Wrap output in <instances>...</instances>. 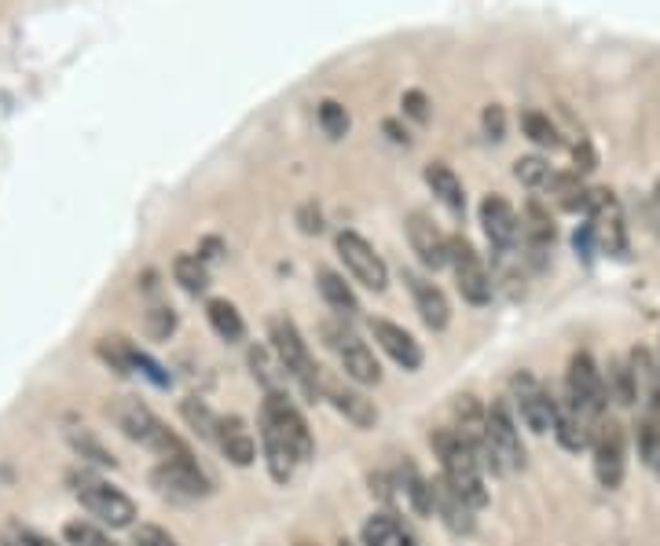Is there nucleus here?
<instances>
[{
	"label": "nucleus",
	"mask_w": 660,
	"mask_h": 546,
	"mask_svg": "<svg viewBox=\"0 0 660 546\" xmlns=\"http://www.w3.org/2000/svg\"><path fill=\"white\" fill-rule=\"evenodd\" d=\"M434 451L440 454V470L455 492H459L473 510L488 506V488H485V465L477 459V451L466 443L455 429H437L434 433Z\"/></svg>",
	"instance_id": "obj_1"
},
{
	"label": "nucleus",
	"mask_w": 660,
	"mask_h": 546,
	"mask_svg": "<svg viewBox=\"0 0 660 546\" xmlns=\"http://www.w3.org/2000/svg\"><path fill=\"white\" fill-rule=\"evenodd\" d=\"M268 341H272L276 360L283 363V371H287V378L298 382V389L309 396V400H316V396L323 393V374L312 363V352H309V345H305L301 330L294 326L287 315H272V320H268Z\"/></svg>",
	"instance_id": "obj_2"
},
{
	"label": "nucleus",
	"mask_w": 660,
	"mask_h": 546,
	"mask_svg": "<svg viewBox=\"0 0 660 546\" xmlns=\"http://www.w3.org/2000/svg\"><path fill=\"white\" fill-rule=\"evenodd\" d=\"M114 422L129 440L143 443V448L158 451L162 459H173V454H184V440H180L173 429H169L162 418H158L151 407H143L140 400H118L114 404Z\"/></svg>",
	"instance_id": "obj_3"
},
{
	"label": "nucleus",
	"mask_w": 660,
	"mask_h": 546,
	"mask_svg": "<svg viewBox=\"0 0 660 546\" xmlns=\"http://www.w3.org/2000/svg\"><path fill=\"white\" fill-rule=\"evenodd\" d=\"M71 488H74L77 503H82L96 521H104V525H110V528H129L132 525V517H136L132 499L125 492H118V488H114L110 481H104V477H93L85 470L71 473Z\"/></svg>",
	"instance_id": "obj_4"
},
{
	"label": "nucleus",
	"mask_w": 660,
	"mask_h": 546,
	"mask_svg": "<svg viewBox=\"0 0 660 546\" xmlns=\"http://www.w3.org/2000/svg\"><path fill=\"white\" fill-rule=\"evenodd\" d=\"M448 265L455 271V282H459V293L470 304H488L496 293V279L492 271L485 268L481 254L473 249V243L466 235H451L448 238Z\"/></svg>",
	"instance_id": "obj_5"
},
{
	"label": "nucleus",
	"mask_w": 660,
	"mask_h": 546,
	"mask_svg": "<svg viewBox=\"0 0 660 546\" xmlns=\"http://www.w3.org/2000/svg\"><path fill=\"white\" fill-rule=\"evenodd\" d=\"M323 338H327V345L334 349V356L341 360L345 378H352L356 385H379L382 382L379 360H374V352L368 349V341H363L356 330H349L345 323H327Z\"/></svg>",
	"instance_id": "obj_6"
},
{
	"label": "nucleus",
	"mask_w": 660,
	"mask_h": 546,
	"mask_svg": "<svg viewBox=\"0 0 660 546\" xmlns=\"http://www.w3.org/2000/svg\"><path fill=\"white\" fill-rule=\"evenodd\" d=\"M488 470L496 473H510L525 465V443H521V433L510 418L507 404H492L488 407Z\"/></svg>",
	"instance_id": "obj_7"
},
{
	"label": "nucleus",
	"mask_w": 660,
	"mask_h": 546,
	"mask_svg": "<svg viewBox=\"0 0 660 546\" xmlns=\"http://www.w3.org/2000/svg\"><path fill=\"white\" fill-rule=\"evenodd\" d=\"M590 451H595V477L602 488H609V492H617L624 484V470H628V437H624V426L620 422H606L602 418L598 429H595V440H590Z\"/></svg>",
	"instance_id": "obj_8"
},
{
	"label": "nucleus",
	"mask_w": 660,
	"mask_h": 546,
	"mask_svg": "<svg viewBox=\"0 0 660 546\" xmlns=\"http://www.w3.org/2000/svg\"><path fill=\"white\" fill-rule=\"evenodd\" d=\"M334 246H338V257L345 260L349 276L356 282H363V287L374 293L390 287V268H385V260L374 254V246L360 232H338Z\"/></svg>",
	"instance_id": "obj_9"
},
{
	"label": "nucleus",
	"mask_w": 660,
	"mask_h": 546,
	"mask_svg": "<svg viewBox=\"0 0 660 546\" xmlns=\"http://www.w3.org/2000/svg\"><path fill=\"white\" fill-rule=\"evenodd\" d=\"M565 396L573 400L579 411L590 415L595 422H602V415H606V382H602V374L595 367V360L587 356V352H576L573 360H568V374H565Z\"/></svg>",
	"instance_id": "obj_10"
},
{
	"label": "nucleus",
	"mask_w": 660,
	"mask_h": 546,
	"mask_svg": "<svg viewBox=\"0 0 660 546\" xmlns=\"http://www.w3.org/2000/svg\"><path fill=\"white\" fill-rule=\"evenodd\" d=\"M510 389H514V404L521 411V422H525L532 433H554V415H557V400L543 389V382L536 374L529 371H518L514 382H510Z\"/></svg>",
	"instance_id": "obj_11"
},
{
	"label": "nucleus",
	"mask_w": 660,
	"mask_h": 546,
	"mask_svg": "<svg viewBox=\"0 0 660 546\" xmlns=\"http://www.w3.org/2000/svg\"><path fill=\"white\" fill-rule=\"evenodd\" d=\"M587 224L595 227V238L602 249H609V254H624L628 249V232H624V210L613 191L606 188H595L590 191V202H587Z\"/></svg>",
	"instance_id": "obj_12"
},
{
	"label": "nucleus",
	"mask_w": 660,
	"mask_h": 546,
	"mask_svg": "<svg viewBox=\"0 0 660 546\" xmlns=\"http://www.w3.org/2000/svg\"><path fill=\"white\" fill-rule=\"evenodd\" d=\"M151 481L162 488V492L180 495V499H206L213 492L210 477L199 470V462L191 459V451L173 454V459H162L158 462V470L151 473Z\"/></svg>",
	"instance_id": "obj_13"
},
{
	"label": "nucleus",
	"mask_w": 660,
	"mask_h": 546,
	"mask_svg": "<svg viewBox=\"0 0 660 546\" xmlns=\"http://www.w3.org/2000/svg\"><path fill=\"white\" fill-rule=\"evenodd\" d=\"M260 418L272 426H279L283 429V437H287L294 443V451L301 454V462L312 454V433H309V422L301 418V411L287 400V393H268L265 396V407H260Z\"/></svg>",
	"instance_id": "obj_14"
},
{
	"label": "nucleus",
	"mask_w": 660,
	"mask_h": 546,
	"mask_svg": "<svg viewBox=\"0 0 660 546\" xmlns=\"http://www.w3.org/2000/svg\"><path fill=\"white\" fill-rule=\"evenodd\" d=\"M521 238H525V260L532 268H547V254L554 246V221L551 213L540 206L536 199L525 206V217H521Z\"/></svg>",
	"instance_id": "obj_15"
},
{
	"label": "nucleus",
	"mask_w": 660,
	"mask_h": 546,
	"mask_svg": "<svg viewBox=\"0 0 660 546\" xmlns=\"http://www.w3.org/2000/svg\"><path fill=\"white\" fill-rule=\"evenodd\" d=\"M481 227L488 235V243L496 249H507V246H518L521 238V221L514 206L503 199V195H485L481 202Z\"/></svg>",
	"instance_id": "obj_16"
},
{
	"label": "nucleus",
	"mask_w": 660,
	"mask_h": 546,
	"mask_svg": "<svg viewBox=\"0 0 660 546\" xmlns=\"http://www.w3.org/2000/svg\"><path fill=\"white\" fill-rule=\"evenodd\" d=\"M371 334L379 341V349L390 356L396 367L404 371H418L423 367V349H418V341L407 334L404 326H396L390 320H371Z\"/></svg>",
	"instance_id": "obj_17"
},
{
	"label": "nucleus",
	"mask_w": 660,
	"mask_h": 546,
	"mask_svg": "<svg viewBox=\"0 0 660 546\" xmlns=\"http://www.w3.org/2000/svg\"><path fill=\"white\" fill-rule=\"evenodd\" d=\"M407 238H412V249L426 268L437 271L448 265V235H444L426 213H412V221H407Z\"/></svg>",
	"instance_id": "obj_18"
},
{
	"label": "nucleus",
	"mask_w": 660,
	"mask_h": 546,
	"mask_svg": "<svg viewBox=\"0 0 660 546\" xmlns=\"http://www.w3.org/2000/svg\"><path fill=\"white\" fill-rule=\"evenodd\" d=\"M404 279H407V290H412V298H415V312L423 315V323L429 330H444L451 323V304L448 298H444V290L437 287V282H429L426 276H415V271H404Z\"/></svg>",
	"instance_id": "obj_19"
},
{
	"label": "nucleus",
	"mask_w": 660,
	"mask_h": 546,
	"mask_svg": "<svg viewBox=\"0 0 660 546\" xmlns=\"http://www.w3.org/2000/svg\"><path fill=\"white\" fill-rule=\"evenodd\" d=\"M595 429L598 422L590 415H584L579 407L568 400H557V415H554V437L562 440V448L568 451H584L590 448V440H595Z\"/></svg>",
	"instance_id": "obj_20"
},
{
	"label": "nucleus",
	"mask_w": 660,
	"mask_h": 546,
	"mask_svg": "<svg viewBox=\"0 0 660 546\" xmlns=\"http://www.w3.org/2000/svg\"><path fill=\"white\" fill-rule=\"evenodd\" d=\"M260 443H265V462H268V473H272V481L276 484H287L294 470H298V462H301V454L294 451V443L283 437V429L279 426H272L260 418Z\"/></svg>",
	"instance_id": "obj_21"
},
{
	"label": "nucleus",
	"mask_w": 660,
	"mask_h": 546,
	"mask_svg": "<svg viewBox=\"0 0 660 546\" xmlns=\"http://www.w3.org/2000/svg\"><path fill=\"white\" fill-rule=\"evenodd\" d=\"M323 396H327L330 404H334L338 415L349 418L352 426L371 429L374 422H379V407H374L360 389H349V385H341L334 378H323Z\"/></svg>",
	"instance_id": "obj_22"
},
{
	"label": "nucleus",
	"mask_w": 660,
	"mask_h": 546,
	"mask_svg": "<svg viewBox=\"0 0 660 546\" xmlns=\"http://www.w3.org/2000/svg\"><path fill=\"white\" fill-rule=\"evenodd\" d=\"M217 448L224 451V459H232L235 465H249L257 459V440H254V433L246 429V422L238 415H232V418H221L217 422Z\"/></svg>",
	"instance_id": "obj_23"
},
{
	"label": "nucleus",
	"mask_w": 660,
	"mask_h": 546,
	"mask_svg": "<svg viewBox=\"0 0 660 546\" xmlns=\"http://www.w3.org/2000/svg\"><path fill=\"white\" fill-rule=\"evenodd\" d=\"M426 184L429 191L437 195V202L448 213H466V191H462V180L451 173V165H444V162H429L426 165Z\"/></svg>",
	"instance_id": "obj_24"
},
{
	"label": "nucleus",
	"mask_w": 660,
	"mask_h": 546,
	"mask_svg": "<svg viewBox=\"0 0 660 546\" xmlns=\"http://www.w3.org/2000/svg\"><path fill=\"white\" fill-rule=\"evenodd\" d=\"M434 510L444 517V525L451 532H473V506L466 503L448 481L434 484Z\"/></svg>",
	"instance_id": "obj_25"
},
{
	"label": "nucleus",
	"mask_w": 660,
	"mask_h": 546,
	"mask_svg": "<svg viewBox=\"0 0 660 546\" xmlns=\"http://www.w3.org/2000/svg\"><path fill=\"white\" fill-rule=\"evenodd\" d=\"M363 546H418V539L393 514H374L363 525Z\"/></svg>",
	"instance_id": "obj_26"
},
{
	"label": "nucleus",
	"mask_w": 660,
	"mask_h": 546,
	"mask_svg": "<svg viewBox=\"0 0 660 546\" xmlns=\"http://www.w3.org/2000/svg\"><path fill=\"white\" fill-rule=\"evenodd\" d=\"M320 293H323V301L334 309L341 320L345 315H356L360 312V301H356V293H352V287L345 282V276H338V271H330V268H320Z\"/></svg>",
	"instance_id": "obj_27"
},
{
	"label": "nucleus",
	"mask_w": 660,
	"mask_h": 546,
	"mask_svg": "<svg viewBox=\"0 0 660 546\" xmlns=\"http://www.w3.org/2000/svg\"><path fill=\"white\" fill-rule=\"evenodd\" d=\"M547 188H551V195H554V202L562 210H568V213H587L590 188H584L579 173H554Z\"/></svg>",
	"instance_id": "obj_28"
},
{
	"label": "nucleus",
	"mask_w": 660,
	"mask_h": 546,
	"mask_svg": "<svg viewBox=\"0 0 660 546\" xmlns=\"http://www.w3.org/2000/svg\"><path fill=\"white\" fill-rule=\"evenodd\" d=\"M206 320H210L213 330H217V338H224V341H243V334H246L243 315H238L235 304L224 301V298H213L206 304Z\"/></svg>",
	"instance_id": "obj_29"
},
{
	"label": "nucleus",
	"mask_w": 660,
	"mask_h": 546,
	"mask_svg": "<svg viewBox=\"0 0 660 546\" xmlns=\"http://www.w3.org/2000/svg\"><path fill=\"white\" fill-rule=\"evenodd\" d=\"M401 488H404V495L412 499V506H415L418 517H429V514H434V484L423 481V473L415 470V462H404V470H401Z\"/></svg>",
	"instance_id": "obj_30"
},
{
	"label": "nucleus",
	"mask_w": 660,
	"mask_h": 546,
	"mask_svg": "<svg viewBox=\"0 0 660 546\" xmlns=\"http://www.w3.org/2000/svg\"><path fill=\"white\" fill-rule=\"evenodd\" d=\"M173 279L188 293H202L210 287V268H206V260H202L199 254H180L173 260Z\"/></svg>",
	"instance_id": "obj_31"
},
{
	"label": "nucleus",
	"mask_w": 660,
	"mask_h": 546,
	"mask_svg": "<svg viewBox=\"0 0 660 546\" xmlns=\"http://www.w3.org/2000/svg\"><path fill=\"white\" fill-rule=\"evenodd\" d=\"M521 129L536 147H562V132H557V125L547 118V114L540 110H525L521 114Z\"/></svg>",
	"instance_id": "obj_32"
},
{
	"label": "nucleus",
	"mask_w": 660,
	"mask_h": 546,
	"mask_svg": "<svg viewBox=\"0 0 660 546\" xmlns=\"http://www.w3.org/2000/svg\"><path fill=\"white\" fill-rule=\"evenodd\" d=\"M249 367H254V378L265 385L268 393H279L283 378H287V371H283V363L276 360L272 363V352L268 349H249Z\"/></svg>",
	"instance_id": "obj_33"
},
{
	"label": "nucleus",
	"mask_w": 660,
	"mask_h": 546,
	"mask_svg": "<svg viewBox=\"0 0 660 546\" xmlns=\"http://www.w3.org/2000/svg\"><path fill=\"white\" fill-rule=\"evenodd\" d=\"M180 411H184L188 426L195 429L199 437H206V440H213V437H217V422H221V418L213 415L210 407L202 404V400H195V396H188V400L180 404Z\"/></svg>",
	"instance_id": "obj_34"
},
{
	"label": "nucleus",
	"mask_w": 660,
	"mask_h": 546,
	"mask_svg": "<svg viewBox=\"0 0 660 546\" xmlns=\"http://www.w3.org/2000/svg\"><path fill=\"white\" fill-rule=\"evenodd\" d=\"M514 176L525 188H547L554 173H551V165L543 162L540 154H525V158H518V162H514Z\"/></svg>",
	"instance_id": "obj_35"
},
{
	"label": "nucleus",
	"mask_w": 660,
	"mask_h": 546,
	"mask_svg": "<svg viewBox=\"0 0 660 546\" xmlns=\"http://www.w3.org/2000/svg\"><path fill=\"white\" fill-rule=\"evenodd\" d=\"M316 118H320V129L330 136V140H341V136L349 132V110L338 104V99H323L320 110H316Z\"/></svg>",
	"instance_id": "obj_36"
},
{
	"label": "nucleus",
	"mask_w": 660,
	"mask_h": 546,
	"mask_svg": "<svg viewBox=\"0 0 660 546\" xmlns=\"http://www.w3.org/2000/svg\"><path fill=\"white\" fill-rule=\"evenodd\" d=\"M63 539L71 546H118L110 536H104L96 525H88V521H71V525L63 528Z\"/></svg>",
	"instance_id": "obj_37"
},
{
	"label": "nucleus",
	"mask_w": 660,
	"mask_h": 546,
	"mask_svg": "<svg viewBox=\"0 0 660 546\" xmlns=\"http://www.w3.org/2000/svg\"><path fill=\"white\" fill-rule=\"evenodd\" d=\"M71 443L82 451V459H93L96 465H110V470H114V454L104 448V443H96L93 437H88L85 429H82V433H71Z\"/></svg>",
	"instance_id": "obj_38"
},
{
	"label": "nucleus",
	"mask_w": 660,
	"mask_h": 546,
	"mask_svg": "<svg viewBox=\"0 0 660 546\" xmlns=\"http://www.w3.org/2000/svg\"><path fill=\"white\" fill-rule=\"evenodd\" d=\"M481 129H485V136L492 143H499L507 136V110L499 107V104H492V107H485V114H481Z\"/></svg>",
	"instance_id": "obj_39"
},
{
	"label": "nucleus",
	"mask_w": 660,
	"mask_h": 546,
	"mask_svg": "<svg viewBox=\"0 0 660 546\" xmlns=\"http://www.w3.org/2000/svg\"><path fill=\"white\" fill-rule=\"evenodd\" d=\"M147 326H151L155 338H169L177 330V315L173 309H166V304H158V309L147 312Z\"/></svg>",
	"instance_id": "obj_40"
},
{
	"label": "nucleus",
	"mask_w": 660,
	"mask_h": 546,
	"mask_svg": "<svg viewBox=\"0 0 660 546\" xmlns=\"http://www.w3.org/2000/svg\"><path fill=\"white\" fill-rule=\"evenodd\" d=\"M0 546H55L52 539H44L41 532H30V528H8L4 536H0Z\"/></svg>",
	"instance_id": "obj_41"
},
{
	"label": "nucleus",
	"mask_w": 660,
	"mask_h": 546,
	"mask_svg": "<svg viewBox=\"0 0 660 546\" xmlns=\"http://www.w3.org/2000/svg\"><path fill=\"white\" fill-rule=\"evenodd\" d=\"M132 546H177V539L158 525H140L132 536Z\"/></svg>",
	"instance_id": "obj_42"
},
{
	"label": "nucleus",
	"mask_w": 660,
	"mask_h": 546,
	"mask_svg": "<svg viewBox=\"0 0 660 546\" xmlns=\"http://www.w3.org/2000/svg\"><path fill=\"white\" fill-rule=\"evenodd\" d=\"M401 107H404V114L407 118H415L418 125H426L429 121V99L423 96V93H404V99H401Z\"/></svg>",
	"instance_id": "obj_43"
},
{
	"label": "nucleus",
	"mask_w": 660,
	"mask_h": 546,
	"mask_svg": "<svg viewBox=\"0 0 660 546\" xmlns=\"http://www.w3.org/2000/svg\"><path fill=\"white\" fill-rule=\"evenodd\" d=\"M573 158H576V173H590V169H595V151H590V143H576Z\"/></svg>",
	"instance_id": "obj_44"
},
{
	"label": "nucleus",
	"mask_w": 660,
	"mask_h": 546,
	"mask_svg": "<svg viewBox=\"0 0 660 546\" xmlns=\"http://www.w3.org/2000/svg\"><path fill=\"white\" fill-rule=\"evenodd\" d=\"M298 221H301V232H305V235H316V232L323 227V224H320V210L312 213V206H305V210L298 213Z\"/></svg>",
	"instance_id": "obj_45"
},
{
	"label": "nucleus",
	"mask_w": 660,
	"mask_h": 546,
	"mask_svg": "<svg viewBox=\"0 0 660 546\" xmlns=\"http://www.w3.org/2000/svg\"><path fill=\"white\" fill-rule=\"evenodd\" d=\"M385 132H390V140L393 143H412V136H407V129H401V125H396V121H385Z\"/></svg>",
	"instance_id": "obj_46"
},
{
	"label": "nucleus",
	"mask_w": 660,
	"mask_h": 546,
	"mask_svg": "<svg viewBox=\"0 0 660 546\" xmlns=\"http://www.w3.org/2000/svg\"><path fill=\"white\" fill-rule=\"evenodd\" d=\"M653 202H657V213H660V180H657V188H653Z\"/></svg>",
	"instance_id": "obj_47"
},
{
	"label": "nucleus",
	"mask_w": 660,
	"mask_h": 546,
	"mask_svg": "<svg viewBox=\"0 0 660 546\" xmlns=\"http://www.w3.org/2000/svg\"><path fill=\"white\" fill-rule=\"evenodd\" d=\"M338 546H352V543H349V539H341V543H338Z\"/></svg>",
	"instance_id": "obj_48"
},
{
	"label": "nucleus",
	"mask_w": 660,
	"mask_h": 546,
	"mask_svg": "<svg viewBox=\"0 0 660 546\" xmlns=\"http://www.w3.org/2000/svg\"><path fill=\"white\" fill-rule=\"evenodd\" d=\"M657 470H660V451H657Z\"/></svg>",
	"instance_id": "obj_49"
}]
</instances>
